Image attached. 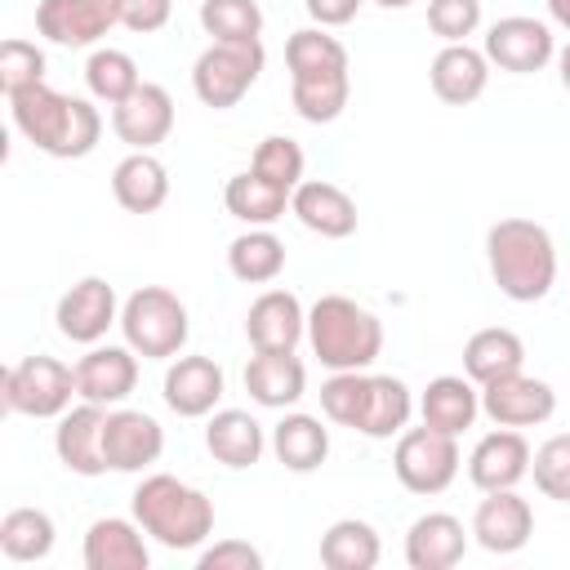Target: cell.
<instances>
[{"label":"cell","instance_id":"46","mask_svg":"<svg viewBox=\"0 0 570 570\" xmlns=\"http://www.w3.org/2000/svg\"><path fill=\"white\" fill-rule=\"evenodd\" d=\"M303 9L316 27H347L361 13V0H303Z\"/></svg>","mask_w":570,"mask_h":570},{"label":"cell","instance_id":"34","mask_svg":"<svg viewBox=\"0 0 570 570\" xmlns=\"http://www.w3.org/2000/svg\"><path fill=\"white\" fill-rule=\"evenodd\" d=\"M383 557L379 530L370 521L343 517L321 534V566L325 570H374Z\"/></svg>","mask_w":570,"mask_h":570},{"label":"cell","instance_id":"21","mask_svg":"<svg viewBox=\"0 0 570 570\" xmlns=\"http://www.w3.org/2000/svg\"><path fill=\"white\" fill-rule=\"evenodd\" d=\"M102 423H107V405L80 401L76 410H67L53 428V450L58 463L76 476H102L107 459H102Z\"/></svg>","mask_w":570,"mask_h":570},{"label":"cell","instance_id":"29","mask_svg":"<svg viewBox=\"0 0 570 570\" xmlns=\"http://www.w3.org/2000/svg\"><path fill=\"white\" fill-rule=\"evenodd\" d=\"M263 423L249 410H214L205 423V450L223 468H254L263 459Z\"/></svg>","mask_w":570,"mask_h":570},{"label":"cell","instance_id":"49","mask_svg":"<svg viewBox=\"0 0 570 570\" xmlns=\"http://www.w3.org/2000/svg\"><path fill=\"white\" fill-rule=\"evenodd\" d=\"M374 4H383V9H405V4H414V0H374Z\"/></svg>","mask_w":570,"mask_h":570},{"label":"cell","instance_id":"28","mask_svg":"<svg viewBox=\"0 0 570 570\" xmlns=\"http://www.w3.org/2000/svg\"><path fill=\"white\" fill-rule=\"evenodd\" d=\"M111 196L129 214H156L169 200V169L151 151H129L111 169Z\"/></svg>","mask_w":570,"mask_h":570},{"label":"cell","instance_id":"48","mask_svg":"<svg viewBox=\"0 0 570 570\" xmlns=\"http://www.w3.org/2000/svg\"><path fill=\"white\" fill-rule=\"evenodd\" d=\"M557 76H561V89L570 94V45H566V49H557Z\"/></svg>","mask_w":570,"mask_h":570},{"label":"cell","instance_id":"11","mask_svg":"<svg viewBox=\"0 0 570 570\" xmlns=\"http://www.w3.org/2000/svg\"><path fill=\"white\" fill-rule=\"evenodd\" d=\"M120 27V0H40L36 31L62 49H89Z\"/></svg>","mask_w":570,"mask_h":570},{"label":"cell","instance_id":"25","mask_svg":"<svg viewBox=\"0 0 570 570\" xmlns=\"http://www.w3.org/2000/svg\"><path fill=\"white\" fill-rule=\"evenodd\" d=\"M468 552V530L450 512H428L405 534V566L410 570H450Z\"/></svg>","mask_w":570,"mask_h":570},{"label":"cell","instance_id":"19","mask_svg":"<svg viewBox=\"0 0 570 570\" xmlns=\"http://www.w3.org/2000/svg\"><path fill=\"white\" fill-rule=\"evenodd\" d=\"M138 387V352L125 343V347H89L80 361H76V392L80 401H94V405H120L129 392Z\"/></svg>","mask_w":570,"mask_h":570},{"label":"cell","instance_id":"35","mask_svg":"<svg viewBox=\"0 0 570 570\" xmlns=\"http://www.w3.org/2000/svg\"><path fill=\"white\" fill-rule=\"evenodd\" d=\"M227 267L245 285H272L285 272V245L267 227H249L227 245Z\"/></svg>","mask_w":570,"mask_h":570},{"label":"cell","instance_id":"9","mask_svg":"<svg viewBox=\"0 0 570 570\" xmlns=\"http://www.w3.org/2000/svg\"><path fill=\"white\" fill-rule=\"evenodd\" d=\"M459 441L436 428H405L392 450V472L410 494H441L459 476Z\"/></svg>","mask_w":570,"mask_h":570},{"label":"cell","instance_id":"4","mask_svg":"<svg viewBox=\"0 0 570 570\" xmlns=\"http://www.w3.org/2000/svg\"><path fill=\"white\" fill-rule=\"evenodd\" d=\"M129 508H134V521L147 530V539H156L169 552H191L214 534V503L196 485L169 472L142 476Z\"/></svg>","mask_w":570,"mask_h":570},{"label":"cell","instance_id":"3","mask_svg":"<svg viewBox=\"0 0 570 570\" xmlns=\"http://www.w3.org/2000/svg\"><path fill=\"white\" fill-rule=\"evenodd\" d=\"M485 263L503 298L539 303L557 281V245L534 218H499L485 232Z\"/></svg>","mask_w":570,"mask_h":570},{"label":"cell","instance_id":"24","mask_svg":"<svg viewBox=\"0 0 570 570\" xmlns=\"http://www.w3.org/2000/svg\"><path fill=\"white\" fill-rule=\"evenodd\" d=\"M432 94L445 102V107H468L485 94V80H490V58L485 49H472L468 40L463 45H445L436 58H432Z\"/></svg>","mask_w":570,"mask_h":570},{"label":"cell","instance_id":"30","mask_svg":"<svg viewBox=\"0 0 570 570\" xmlns=\"http://www.w3.org/2000/svg\"><path fill=\"white\" fill-rule=\"evenodd\" d=\"M517 370H525V343H521L512 330L490 325V330H476V334L463 343V374H468L476 387H485V383H494V379H508V374H517Z\"/></svg>","mask_w":570,"mask_h":570},{"label":"cell","instance_id":"8","mask_svg":"<svg viewBox=\"0 0 570 570\" xmlns=\"http://www.w3.org/2000/svg\"><path fill=\"white\" fill-rule=\"evenodd\" d=\"M263 62H267L263 40H214L191 67V89L205 107L227 111L254 89V80L263 76Z\"/></svg>","mask_w":570,"mask_h":570},{"label":"cell","instance_id":"44","mask_svg":"<svg viewBox=\"0 0 570 570\" xmlns=\"http://www.w3.org/2000/svg\"><path fill=\"white\" fill-rule=\"evenodd\" d=\"M200 570H263V552L245 539H218L196 557Z\"/></svg>","mask_w":570,"mask_h":570},{"label":"cell","instance_id":"47","mask_svg":"<svg viewBox=\"0 0 570 570\" xmlns=\"http://www.w3.org/2000/svg\"><path fill=\"white\" fill-rule=\"evenodd\" d=\"M548 13H552V22L561 31H570V0H548Z\"/></svg>","mask_w":570,"mask_h":570},{"label":"cell","instance_id":"20","mask_svg":"<svg viewBox=\"0 0 570 570\" xmlns=\"http://www.w3.org/2000/svg\"><path fill=\"white\" fill-rule=\"evenodd\" d=\"M223 365L214 356H174V365L165 370V405L178 414V419H205L214 414V405L223 401Z\"/></svg>","mask_w":570,"mask_h":570},{"label":"cell","instance_id":"17","mask_svg":"<svg viewBox=\"0 0 570 570\" xmlns=\"http://www.w3.org/2000/svg\"><path fill=\"white\" fill-rule=\"evenodd\" d=\"M245 338L254 352H294L307 338V312L289 289H263L245 312Z\"/></svg>","mask_w":570,"mask_h":570},{"label":"cell","instance_id":"27","mask_svg":"<svg viewBox=\"0 0 570 570\" xmlns=\"http://www.w3.org/2000/svg\"><path fill=\"white\" fill-rule=\"evenodd\" d=\"M481 414V387H472L468 374H441L419 396V419L445 436H459Z\"/></svg>","mask_w":570,"mask_h":570},{"label":"cell","instance_id":"6","mask_svg":"<svg viewBox=\"0 0 570 570\" xmlns=\"http://www.w3.org/2000/svg\"><path fill=\"white\" fill-rule=\"evenodd\" d=\"M120 334L142 361H174L187 347L191 321L174 289L142 285L120 303Z\"/></svg>","mask_w":570,"mask_h":570},{"label":"cell","instance_id":"43","mask_svg":"<svg viewBox=\"0 0 570 570\" xmlns=\"http://www.w3.org/2000/svg\"><path fill=\"white\" fill-rule=\"evenodd\" d=\"M428 27L445 45H463L481 27V0H428Z\"/></svg>","mask_w":570,"mask_h":570},{"label":"cell","instance_id":"31","mask_svg":"<svg viewBox=\"0 0 570 570\" xmlns=\"http://www.w3.org/2000/svg\"><path fill=\"white\" fill-rule=\"evenodd\" d=\"M414 414V396L401 379L392 374H370V387H365V405H361V419H356V432L370 436V441H392L405 432Z\"/></svg>","mask_w":570,"mask_h":570},{"label":"cell","instance_id":"10","mask_svg":"<svg viewBox=\"0 0 570 570\" xmlns=\"http://www.w3.org/2000/svg\"><path fill=\"white\" fill-rule=\"evenodd\" d=\"M481 49H485L490 67L512 71V76H534V71H543V67L557 58L552 27L539 22V18H525V13L499 18V22L485 31V45H481Z\"/></svg>","mask_w":570,"mask_h":570},{"label":"cell","instance_id":"32","mask_svg":"<svg viewBox=\"0 0 570 570\" xmlns=\"http://www.w3.org/2000/svg\"><path fill=\"white\" fill-rule=\"evenodd\" d=\"M289 196H294V191L276 187L272 178H263V174H254V169L227 178V187H223V205H227V214L240 218L245 227H272L276 218H285Z\"/></svg>","mask_w":570,"mask_h":570},{"label":"cell","instance_id":"42","mask_svg":"<svg viewBox=\"0 0 570 570\" xmlns=\"http://www.w3.org/2000/svg\"><path fill=\"white\" fill-rule=\"evenodd\" d=\"M40 80H45V53L31 40L9 36L0 45V89H4V98H13L18 89H31Z\"/></svg>","mask_w":570,"mask_h":570},{"label":"cell","instance_id":"23","mask_svg":"<svg viewBox=\"0 0 570 570\" xmlns=\"http://www.w3.org/2000/svg\"><path fill=\"white\" fill-rule=\"evenodd\" d=\"M147 530L125 517H98L85 530V566L89 570H147Z\"/></svg>","mask_w":570,"mask_h":570},{"label":"cell","instance_id":"15","mask_svg":"<svg viewBox=\"0 0 570 570\" xmlns=\"http://www.w3.org/2000/svg\"><path fill=\"white\" fill-rule=\"evenodd\" d=\"M111 129L129 151H151L174 129V98L165 85L142 80L125 102L111 107Z\"/></svg>","mask_w":570,"mask_h":570},{"label":"cell","instance_id":"26","mask_svg":"<svg viewBox=\"0 0 570 570\" xmlns=\"http://www.w3.org/2000/svg\"><path fill=\"white\" fill-rule=\"evenodd\" d=\"M245 392L267 410H289L307 392V370L294 352H254L245 365Z\"/></svg>","mask_w":570,"mask_h":570},{"label":"cell","instance_id":"1","mask_svg":"<svg viewBox=\"0 0 570 570\" xmlns=\"http://www.w3.org/2000/svg\"><path fill=\"white\" fill-rule=\"evenodd\" d=\"M9 116H13V129L45 156L53 160H80L98 147L102 138V116L89 98H76V94H58L49 89L45 80L31 85V89H18L9 98Z\"/></svg>","mask_w":570,"mask_h":570},{"label":"cell","instance_id":"5","mask_svg":"<svg viewBox=\"0 0 570 570\" xmlns=\"http://www.w3.org/2000/svg\"><path fill=\"white\" fill-rule=\"evenodd\" d=\"M307 343L325 370H365L383 352V325L347 294H321L307 312Z\"/></svg>","mask_w":570,"mask_h":570},{"label":"cell","instance_id":"45","mask_svg":"<svg viewBox=\"0 0 570 570\" xmlns=\"http://www.w3.org/2000/svg\"><path fill=\"white\" fill-rule=\"evenodd\" d=\"M174 13V0H120V27L138 31V36H151L169 22Z\"/></svg>","mask_w":570,"mask_h":570},{"label":"cell","instance_id":"37","mask_svg":"<svg viewBox=\"0 0 570 570\" xmlns=\"http://www.w3.org/2000/svg\"><path fill=\"white\" fill-rule=\"evenodd\" d=\"M85 85L98 102L116 107L142 85V76H138V62L125 49H94L89 62H85Z\"/></svg>","mask_w":570,"mask_h":570},{"label":"cell","instance_id":"12","mask_svg":"<svg viewBox=\"0 0 570 570\" xmlns=\"http://www.w3.org/2000/svg\"><path fill=\"white\" fill-rule=\"evenodd\" d=\"M552 410H557L552 383H543V379H534L525 370L481 387V414L494 428H539V423L552 419Z\"/></svg>","mask_w":570,"mask_h":570},{"label":"cell","instance_id":"22","mask_svg":"<svg viewBox=\"0 0 570 570\" xmlns=\"http://www.w3.org/2000/svg\"><path fill=\"white\" fill-rule=\"evenodd\" d=\"M289 214L325 240H347L356 232V200L325 178H303L289 196Z\"/></svg>","mask_w":570,"mask_h":570},{"label":"cell","instance_id":"39","mask_svg":"<svg viewBox=\"0 0 570 570\" xmlns=\"http://www.w3.org/2000/svg\"><path fill=\"white\" fill-rule=\"evenodd\" d=\"M365 387H370V374L365 370H334L321 383V410H325V419L356 432V419H361V405H365Z\"/></svg>","mask_w":570,"mask_h":570},{"label":"cell","instance_id":"7","mask_svg":"<svg viewBox=\"0 0 570 570\" xmlns=\"http://www.w3.org/2000/svg\"><path fill=\"white\" fill-rule=\"evenodd\" d=\"M0 396L4 410L22 414V419H62L71 410L76 392V365H62L58 356H22L18 365L4 370L0 379Z\"/></svg>","mask_w":570,"mask_h":570},{"label":"cell","instance_id":"16","mask_svg":"<svg viewBox=\"0 0 570 570\" xmlns=\"http://www.w3.org/2000/svg\"><path fill=\"white\" fill-rule=\"evenodd\" d=\"M530 441L521 436V428H499V432H485L472 454H468V476L481 494L490 490H517L521 476H530Z\"/></svg>","mask_w":570,"mask_h":570},{"label":"cell","instance_id":"14","mask_svg":"<svg viewBox=\"0 0 570 570\" xmlns=\"http://www.w3.org/2000/svg\"><path fill=\"white\" fill-rule=\"evenodd\" d=\"M165 428L142 410H107L102 423V459L107 472H142L160 459Z\"/></svg>","mask_w":570,"mask_h":570},{"label":"cell","instance_id":"38","mask_svg":"<svg viewBox=\"0 0 570 570\" xmlns=\"http://www.w3.org/2000/svg\"><path fill=\"white\" fill-rule=\"evenodd\" d=\"M200 27L214 40H258L263 9L258 0H200Z\"/></svg>","mask_w":570,"mask_h":570},{"label":"cell","instance_id":"40","mask_svg":"<svg viewBox=\"0 0 570 570\" xmlns=\"http://www.w3.org/2000/svg\"><path fill=\"white\" fill-rule=\"evenodd\" d=\"M530 476H534V485H539L543 499L570 503V432H557V436H548L534 450Z\"/></svg>","mask_w":570,"mask_h":570},{"label":"cell","instance_id":"2","mask_svg":"<svg viewBox=\"0 0 570 570\" xmlns=\"http://www.w3.org/2000/svg\"><path fill=\"white\" fill-rule=\"evenodd\" d=\"M289 98L307 125H330L347 107V49L325 27H303L285 40Z\"/></svg>","mask_w":570,"mask_h":570},{"label":"cell","instance_id":"18","mask_svg":"<svg viewBox=\"0 0 570 570\" xmlns=\"http://www.w3.org/2000/svg\"><path fill=\"white\" fill-rule=\"evenodd\" d=\"M530 534H534V512L517 490H490L472 512V539L494 557L521 552Z\"/></svg>","mask_w":570,"mask_h":570},{"label":"cell","instance_id":"33","mask_svg":"<svg viewBox=\"0 0 570 570\" xmlns=\"http://www.w3.org/2000/svg\"><path fill=\"white\" fill-rule=\"evenodd\" d=\"M272 450L289 472H316L330 459V428L312 414H281L272 428Z\"/></svg>","mask_w":570,"mask_h":570},{"label":"cell","instance_id":"41","mask_svg":"<svg viewBox=\"0 0 570 570\" xmlns=\"http://www.w3.org/2000/svg\"><path fill=\"white\" fill-rule=\"evenodd\" d=\"M303 147L294 142V138H285V134H272V138H263L258 147H254V160H249V169L254 174H263V178H272L276 187H285V191H294L298 183H303Z\"/></svg>","mask_w":570,"mask_h":570},{"label":"cell","instance_id":"36","mask_svg":"<svg viewBox=\"0 0 570 570\" xmlns=\"http://www.w3.org/2000/svg\"><path fill=\"white\" fill-rule=\"evenodd\" d=\"M0 552L9 561H45L53 552V517L45 508H13L0 521Z\"/></svg>","mask_w":570,"mask_h":570},{"label":"cell","instance_id":"13","mask_svg":"<svg viewBox=\"0 0 570 570\" xmlns=\"http://www.w3.org/2000/svg\"><path fill=\"white\" fill-rule=\"evenodd\" d=\"M53 321H58V334H62V338L94 347L111 325H120L116 289H111L102 276H80V281L58 298Z\"/></svg>","mask_w":570,"mask_h":570}]
</instances>
